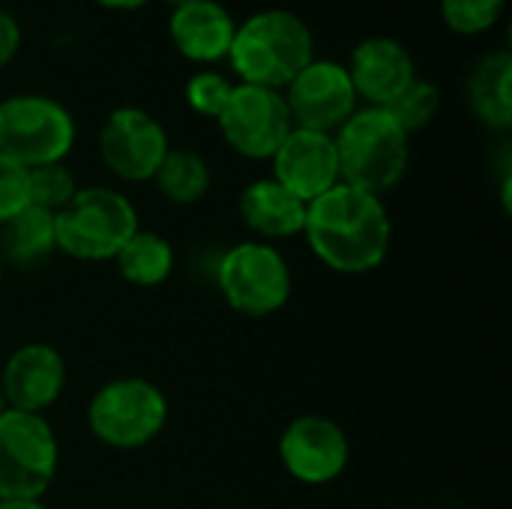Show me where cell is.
Wrapping results in <instances>:
<instances>
[{"label": "cell", "instance_id": "cell-1", "mask_svg": "<svg viewBox=\"0 0 512 509\" xmlns=\"http://www.w3.org/2000/svg\"><path fill=\"white\" fill-rule=\"evenodd\" d=\"M303 237L315 258L342 276H363L384 264L393 222L381 195L336 183L306 204Z\"/></svg>", "mask_w": 512, "mask_h": 509}, {"label": "cell", "instance_id": "cell-2", "mask_svg": "<svg viewBox=\"0 0 512 509\" xmlns=\"http://www.w3.org/2000/svg\"><path fill=\"white\" fill-rule=\"evenodd\" d=\"M228 60L243 84L282 90L315 60V45L303 18L267 9L237 27Z\"/></svg>", "mask_w": 512, "mask_h": 509}, {"label": "cell", "instance_id": "cell-3", "mask_svg": "<svg viewBox=\"0 0 512 509\" xmlns=\"http://www.w3.org/2000/svg\"><path fill=\"white\" fill-rule=\"evenodd\" d=\"M408 138L387 108L354 111L333 132L339 180L372 195L390 192L408 171Z\"/></svg>", "mask_w": 512, "mask_h": 509}, {"label": "cell", "instance_id": "cell-4", "mask_svg": "<svg viewBox=\"0 0 512 509\" xmlns=\"http://www.w3.org/2000/svg\"><path fill=\"white\" fill-rule=\"evenodd\" d=\"M138 231L132 201L105 186H87L54 216L57 249L75 261H114L123 243Z\"/></svg>", "mask_w": 512, "mask_h": 509}, {"label": "cell", "instance_id": "cell-5", "mask_svg": "<svg viewBox=\"0 0 512 509\" xmlns=\"http://www.w3.org/2000/svg\"><path fill=\"white\" fill-rule=\"evenodd\" d=\"M168 423V399L147 378H114L87 405L93 438L114 450H138L159 438Z\"/></svg>", "mask_w": 512, "mask_h": 509}, {"label": "cell", "instance_id": "cell-6", "mask_svg": "<svg viewBox=\"0 0 512 509\" xmlns=\"http://www.w3.org/2000/svg\"><path fill=\"white\" fill-rule=\"evenodd\" d=\"M57 462V438L42 414H0V501H42Z\"/></svg>", "mask_w": 512, "mask_h": 509}, {"label": "cell", "instance_id": "cell-7", "mask_svg": "<svg viewBox=\"0 0 512 509\" xmlns=\"http://www.w3.org/2000/svg\"><path fill=\"white\" fill-rule=\"evenodd\" d=\"M216 285L234 312L246 318H267L291 300L294 279L276 246L246 240L222 255L216 264Z\"/></svg>", "mask_w": 512, "mask_h": 509}, {"label": "cell", "instance_id": "cell-8", "mask_svg": "<svg viewBox=\"0 0 512 509\" xmlns=\"http://www.w3.org/2000/svg\"><path fill=\"white\" fill-rule=\"evenodd\" d=\"M72 144L75 123L57 99L21 93L0 102V156L30 171L63 162Z\"/></svg>", "mask_w": 512, "mask_h": 509}, {"label": "cell", "instance_id": "cell-9", "mask_svg": "<svg viewBox=\"0 0 512 509\" xmlns=\"http://www.w3.org/2000/svg\"><path fill=\"white\" fill-rule=\"evenodd\" d=\"M216 123L225 141L246 159H273L294 129L282 90L255 84H237Z\"/></svg>", "mask_w": 512, "mask_h": 509}, {"label": "cell", "instance_id": "cell-10", "mask_svg": "<svg viewBox=\"0 0 512 509\" xmlns=\"http://www.w3.org/2000/svg\"><path fill=\"white\" fill-rule=\"evenodd\" d=\"M168 150L162 123L144 108H117L99 129V156L105 168L126 183L153 180Z\"/></svg>", "mask_w": 512, "mask_h": 509}, {"label": "cell", "instance_id": "cell-11", "mask_svg": "<svg viewBox=\"0 0 512 509\" xmlns=\"http://www.w3.org/2000/svg\"><path fill=\"white\" fill-rule=\"evenodd\" d=\"M282 96L294 126L312 132L333 135L357 111V90L348 69L336 60H312Z\"/></svg>", "mask_w": 512, "mask_h": 509}, {"label": "cell", "instance_id": "cell-12", "mask_svg": "<svg viewBox=\"0 0 512 509\" xmlns=\"http://www.w3.org/2000/svg\"><path fill=\"white\" fill-rule=\"evenodd\" d=\"M279 459L297 483L324 486L348 468L351 444L336 420L303 414L285 426L279 438Z\"/></svg>", "mask_w": 512, "mask_h": 509}, {"label": "cell", "instance_id": "cell-13", "mask_svg": "<svg viewBox=\"0 0 512 509\" xmlns=\"http://www.w3.org/2000/svg\"><path fill=\"white\" fill-rule=\"evenodd\" d=\"M273 180L306 204L342 183L333 135L294 126L273 153Z\"/></svg>", "mask_w": 512, "mask_h": 509}, {"label": "cell", "instance_id": "cell-14", "mask_svg": "<svg viewBox=\"0 0 512 509\" xmlns=\"http://www.w3.org/2000/svg\"><path fill=\"white\" fill-rule=\"evenodd\" d=\"M63 387H66L63 354L45 342H27L15 348L0 375L6 408L24 411V414L48 411L60 399Z\"/></svg>", "mask_w": 512, "mask_h": 509}, {"label": "cell", "instance_id": "cell-15", "mask_svg": "<svg viewBox=\"0 0 512 509\" xmlns=\"http://www.w3.org/2000/svg\"><path fill=\"white\" fill-rule=\"evenodd\" d=\"M345 69L357 99H366L372 108H387L417 78L411 54L387 36L363 39L351 51V63Z\"/></svg>", "mask_w": 512, "mask_h": 509}, {"label": "cell", "instance_id": "cell-16", "mask_svg": "<svg viewBox=\"0 0 512 509\" xmlns=\"http://www.w3.org/2000/svg\"><path fill=\"white\" fill-rule=\"evenodd\" d=\"M168 33L183 57L198 63H213L228 57L237 24L228 15V9L219 6L216 0H198L174 9L168 21Z\"/></svg>", "mask_w": 512, "mask_h": 509}, {"label": "cell", "instance_id": "cell-17", "mask_svg": "<svg viewBox=\"0 0 512 509\" xmlns=\"http://www.w3.org/2000/svg\"><path fill=\"white\" fill-rule=\"evenodd\" d=\"M240 219L243 225L261 237V243L270 240H288L303 234L306 225V201H300L294 192H288L273 177L255 180L240 195Z\"/></svg>", "mask_w": 512, "mask_h": 509}, {"label": "cell", "instance_id": "cell-18", "mask_svg": "<svg viewBox=\"0 0 512 509\" xmlns=\"http://www.w3.org/2000/svg\"><path fill=\"white\" fill-rule=\"evenodd\" d=\"M512 57L510 51L486 54L468 78V102L480 123L507 132L512 126Z\"/></svg>", "mask_w": 512, "mask_h": 509}, {"label": "cell", "instance_id": "cell-19", "mask_svg": "<svg viewBox=\"0 0 512 509\" xmlns=\"http://www.w3.org/2000/svg\"><path fill=\"white\" fill-rule=\"evenodd\" d=\"M51 252H57L54 213L27 204L21 213L0 225V258L3 267L12 264L18 270L42 264Z\"/></svg>", "mask_w": 512, "mask_h": 509}, {"label": "cell", "instance_id": "cell-20", "mask_svg": "<svg viewBox=\"0 0 512 509\" xmlns=\"http://www.w3.org/2000/svg\"><path fill=\"white\" fill-rule=\"evenodd\" d=\"M117 273L138 288H156L174 273V246L153 231H135L114 255Z\"/></svg>", "mask_w": 512, "mask_h": 509}, {"label": "cell", "instance_id": "cell-21", "mask_svg": "<svg viewBox=\"0 0 512 509\" xmlns=\"http://www.w3.org/2000/svg\"><path fill=\"white\" fill-rule=\"evenodd\" d=\"M156 186L171 204H195L210 192V165L201 153L177 147L168 150L159 171H156Z\"/></svg>", "mask_w": 512, "mask_h": 509}, {"label": "cell", "instance_id": "cell-22", "mask_svg": "<svg viewBox=\"0 0 512 509\" xmlns=\"http://www.w3.org/2000/svg\"><path fill=\"white\" fill-rule=\"evenodd\" d=\"M438 105H441V93L432 81L426 78H414L390 105V117L405 129V135L411 132H420L432 123V117L438 114Z\"/></svg>", "mask_w": 512, "mask_h": 509}, {"label": "cell", "instance_id": "cell-23", "mask_svg": "<svg viewBox=\"0 0 512 509\" xmlns=\"http://www.w3.org/2000/svg\"><path fill=\"white\" fill-rule=\"evenodd\" d=\"M75 192H78V183L63 162L30 168V204L33 207H42L57 216L72 201Z\"/></svg>", "mask_w": 512, "mask_h": 509}, {"label": "cell", "instance_id": "cell-24", "mask_svg": "<svg viewBox=\"0 0 512 509\" xmlns=\"http://www.w3.org/2000/svg\"><path fill=\"white\" fill-rule=\"evenodd\" d=\"M504 3L507 0H441V15L450 30L471 36L489 30L501 18Z\"/></svg>", "mask_w": 512, "mask_h": 509}, {"label": "cell", "instance_id": "cell-25", "mask_svg": "<svg viewBox=\"0 0 512 509\" xmlns=\"http://www.w3.org/2000/svg\"><path fill=\"white\" fill-rule=\"evenodd\" d=\"M231 90H234V84L225 75H219V72H198L186 84V102H189L192 111L216 120L222 114Z\"/></svg>", "mask_w": 512, "mask_h": 509}, {"label": "cell", "instance_id": "cell-26", "mask_svg": "<svg viewBox=\"0 0 512 509\" xmlns=\"http://www.w3.org/2000/svg\"><path fill=\"white\" fill-rule=\"evenodd\" d=\"M30 204V171L0 156V225Z\"/></svg>", "mask_w": 512, "mask_h": 509}, {"label": "cell", "instance_id": "cell-27", "mask_svg": "<svg viewBox=\"0 0 512 509\" xmlns=\"http://www.w3.org/2000/svg\"><path fill=\"white\" fill-rule=\"evenodd\" d=\"M18 42H21L18 21H15L6 9H0V66H6V63L15 57Z\"/></svg>", "mask_w": 512, "mask_h": 509}, {"label": "cell", "instance_id": "cell-28", "mask_svg": "<svg viewBox=\"0 0 512 509\" xmlns=\"http://www.w3.org/2000/svg\"><path fill=\"white\" fill-rule=\"evenodd\" d=\"M96 3H102L108 9H138V6H144L150 0H96Z\"/></svg>", "mask_w": 512, "mask_h": 509}, {"label": "cell", "instance_id": "cell-29", "mask_svg": "<svg viewBox=\"0 0 512 509\" xmlns=\"http://www.w3.org/2000/svg\"><path fill=\"white\" fill-rule=\"evenodd\" d=\"M0 509H48L42 501H0Z\"/></svg>", "mask_w": 512, "mask_h": 509}, {"label": "cell", "instance_id": "cell-30", "mask_svg": "<svg viewBox=\"0 0 512 509\" xmlns=\"http://www.w3.org/2000/svg\"><path fill=\"white\" fill-rule=\"evenodd\" d=\"M168 3H174V6H186V3H198V0H168Z\"/></svg>", "mask_w": 512, "mask_h": 509}, {"label": "cell", "instance_id": "cell-31", "mask_svg": "<svg viewBox=\"0 0 512 509\" xmlns=\"http://www.w3.org/2000/svg\"><path fill=\"white\" fill-rule=\"evenodd\" d=\"M3 411H9V408H6V399H3V390H0V414H3Z\"/></svg>", "mask_w": 512, "mask_h": 509}, {"label": "cell", "instance_id": "cell-32", "mask_svg": "<svg viewBox=\"0 0 512 509\" xmlns=\"http://www.w3.org/2000/svg\"><path fill=\"white\" fill-rule=\"evenodd\" d=\"M3 270H6V267H3V258H0V279H3Z\"/></svg>", "mask_w": 512, "mask_h": 509}]
</instances>
